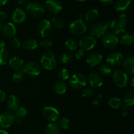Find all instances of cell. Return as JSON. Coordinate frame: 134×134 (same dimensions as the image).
I'll return each instance as SVG.
<instances>
[{
  "mask_svg": "<svg viewBox=\"0 0 134 134\" xmlns=\"http://www.w3.org/2000/svg\"><path fill=\"white\" fill-rule=\"evenodd\" d=\"M6 43H5L4 41L1 40L0 41V49H5V47H6Z\"/></svg>",
  "mask_w": 134,
  "mask_h": 134,
  "instance_id": "816d5d0a",
  "label": "cell"
},
{
  "mask_svg": "<svg viewBox=\"0 0 134 134\" xmlns=\"http://www.w3.org/2000/svg\"><path fill=\"white\" fill-rule=\"evenodd\" d=\"M26 11L30 16L34 17H40L44 13V8L38 3H29L26 7Z\"/></svg>",
  "mask_w": 134,
  "mask_h": 134,
  "instance_id": "52a82bcc",
  "label": "cell"
},
{
  "mask_svg": "<svg viewBox=\"0 0 134 134\" xmlns=\"http://www.w3.org/2000/svg\"><path fill=\"white\" fill-rule=\"evenodd\" d=\"M65 45L69 51H75L78 47L77 42L73 39H68L65 41Z\"/></svg>",
  "mask_w": 134,
  "mask_h": 134,
  "instance_id": "d6a6232c",
  "label": "cell"
},
{
  "mask_svg": "<svg viewBox=\"0 0 134 134\" xmlns=\"http://www.w3.org/2000/svg\"><path fill=\"white\" fill-rule=\"evenodd\" d=\"M15 119V115L12 112H4L0 114V126L3 128H8L14 123Z\"/></svg>",
  "mask_w": 134,
  "mask_h": 134,
  "instance_id": "30bf717a",
  "label": "cell"
},
{
  "mask_svg": "<svg viewBox=\"0 0 134 134\" xmlns=\"http://www.w3.org/2000/svg\"><path fill=\"white\" fill-rule=\"evenodd\" d=\"M43 114L44 118L51 122H55L60 118V112L53 106H45L43 109Z\"/></svg>",
  "mask_w": 134,
  "mask_h": 134,
  "instance_id": "9c48e42d",
  "label": "cell"
},
{
  "mask_svg": "<svg viewBox=\"0 0 134 134\" xmlns=\"http://www.w3.org/2000/svg\"><path fill=\"white\" fill-rule=\"evenodd\" d=\"M93 93H94V91L92 88H85L82 89L81 91V95L83 97H90L92 96Z\"/></svg>",
  "mask_w": 134,
  "mask_h": 134,
  "instance_id": "60d3db41",
  "label": "cell"
},
{
  "mask_svg": "<svg viewBox=\"0 0 134 134\" xmlns=\"http://www.w3.org/2000/svg\"><path fill=\"white\" fill-rule=\"evenodd\" d=\"M84 52H85V51H83L82 50H79V51L76 53L75 55V56L76 59H78V60H80L81 59H82L84 56Z\"/></svg>",
  "mask_w": 134,
  "mask_h": 134,
  "instance_id": "bcb514c9",
  "label": "cell"
},
{
  "mask_svg": "<svg viewBox=\"0 0 134 134\" xmlns=\"http://www.w3.org/2000/svg\"><path fill=\"white\" fill-rule=\"evenodd\" d=\"M3 26H4V23H1V22H0V30H2Z\"/></svg>",
  "mask_w": 134,
  "mask_h": 134,
  "instance_id": "6f0895ef",
  "label": "cell"
},
{
  "mask_svg": "<svg viewBox=\"0 0 134 134\" xmlns=\"http://www.w3.org/2000/svg\"><path fill=\"white\" fill-rule=\"evenodd\" d=\"M102 95H96L94 99H93L92 103V105H94V106H98L100 105L101 102H102Z\"/></svg>",
  "mask_w": 134,
  "mask_h": 134,
  "instance_id": "b9f144b4",
  "label": "cell"
},
{
  "mask_svg": "<svg viewBox=\"0 0 134 134\" xmlns=\"http://www.w3.org/2000/svg\"><path fill=\"white\" fill-rule=\"evenodd\" d=\"M127 23V17L124 14H121L119 16L116 20H115V25L113 28V33L116 35H120L123 34L126 28Z\"/></svg>",
  "mask_w": 134,
  "mask_h": 134,
  "instance_id": "8992f818",
  "label": "cell"
},
{
  "mask_svg": "<svg viewBox=\"0 0 134 134\" xmlns=\"http://www.w3.org/2000/svg\"><path fill=\"white\" fill-rule=\"evenodd\" d=\"M39 45H40L41 47H42L43 49H48L51 48L52 45V43L51 40L49 39H43L41 42L39 43Z\"/></svg>",
  "mask_w": 134,
  "mask_h": 134,
  "instance_id": "ab89813d",
  "label": "cell"
},
{
  "mask_svg": "<svg viewBox=\"0 0 134 134\" xmlns=\"http://www.w3.org/2000/svg\"><path fill=\"white\" fill-rule=\"evenodd\" d=\"M107 31V28H106L104 24L101 23H96L95 24L92 25L90 29V34L93 37H102L104 35Z\"/></svg>",
  "mask_w": 134,
  "mask_h": 134,
  "instance_id": "2e32d148",
  "label": "cell"
},
{
  "mask_svg": "<svg viewBox=\"0 0 134 134\" xmlns=\"http://www.w3.org/2000/svg\"><path fill=\"white\" fill-rule=\"evenodd\" d=\"M122 100L118 97H112L108 101V105L111 108L113 109H117L121 106Z\"/></svg>",
  "mask_w": 134,
  "mask_h": 134,
  "instance_id": "f1b7e54d",
  "label": "cell"
},
{
  "mask_svg": "<svg viewBox=\"0 0 134 134\" xmlns=\"http://www.w3.org/2000/svg\"><path fill=\"white\" fill-rule=\"evenodd\" d=\"M69 30L74 35H81L85 34L87 30L86 24L81 19L73 21L69 25Z\"/></svg>",
  "mask_w": 134,
  "mask_h": 134,
  "instance_id": "5b68a950",
  "label": "cell"
},
{
  "mask_svg": "<svg viewBox=\"0 0 134 134\" xmlns=\"http://www.w3.org/2000/svg\"><path fill=\"white\" fill-rule=\"evenodd\" d=\"M7 106L9 110L15 111L20 107V100L18 97L14 95L9 96L7 99Z\"/></svg>",
  "mask_w": 134,
  "mask_h": 134,
  "instance_id": "d6986e66",
  "label": "cell"
},
{
  "mask_svg": "<svg viewBox=\"0 0 134 134\" xmlns=\"http://www.w3.org/2000/svg\"><path fill=\"white\" fill-rule=\"evenodd\" d=\"M25 74L24 70L22 69L16 70L13 75V80L15 82H20L22 81L25 77Z\"/></svg>",
  "mask_w": 134,
  "mask_h": 134,
  "instance_id": "4dcf8cb0",
  "label": "cell"
},
{
  "mask_svg": "<svg viewBox=\"0 0 134 134\" xmlns=\"http://www.w3.org/2000/svg\"><path fill=\"white\" fill-rule=\"evenodd\" d=\"M30 3V0H18V3L22 6L27 5Z\"/></svg>",
  "mask_w": 134,
  "mask_h": 134,
  "instance_id": "f907efd6",
  "label": "cell"
},
{
  "mask_svg": "<svg viewBox=\"0 0 134 134\" xmlns=\"http://www.w3.org/2000/svg\"><path fill=\"white\" fill-rule=\"evenodd\" d=\"M0 134H9V133L5 130H0Z\"/></svg>",
  "mask_w": 134,
  "mask_h": 134,
  "instance_id": "db71d44e",
  "label": "cell"
},
{
  "mask_svg": "<svg viewBox=\"0 0 134 134\" xmlns=\"http://www.w3.org/2000/svg\"><path fill=\"white\" fill-rule=\"evenodd\" d=\"M98 17H99V12H98V10L95 9L89 10L85 14V20L89 22H95V21L98 20Z\"/></svg>",
  "mask_w": 134,
  "mask_h": 134,
  "instance_id": "484cf974",
  "label": "cell"
},
{
  "mask_svg": "<svg viewBox=\"0 0 134 134\" xmlns=\"http://www.w3.org/2000/svg\"><path fill=\"white\" fill-rule=\"evenodd\" d=\"M124 102L126 105L131 106L134 104V91H130L125 95L124 97Z\"/></svg>",
  "mask_w": 134,
  "mask_h": 134,
  "instance_id": "f546056e",
  "label": "cell"
},
{
  "mask_svg": "<svg viewBox=\"0 0 134 134\" xmlns=\"http://www.w3.org/2000/svg\"><path fill=\"white\" fill-rule=\"evenodd\" d=\"M88 81L92 88H99L103 85V79L102 76L97 72H93L89 75Z\"/></svg>",
  "mask_w": 134,
  "mask_h": 134,
  "instance_id": "9a60e30c",
  "label": "cell"
},
{
  "mask_svg": "<svg viewBox=\"0 0 134 134\" xmlns=\"http://www.w3.org/2000/svg\"><path fill=\"white\" fill-rule=\"evenodd\" d=\"M51 24L53 25L56 28H62L64 26V22L58 17H54L51 20Z\"/></svg>",
  "mask_w": 134,
  "mask_h": 134,
  "instance_id": "f35d334b",
  "label": "cell"
},
{
  "mask_svg": "<svg viewBox=\"0 0 134 134\" xmlns=\"http://www.w3.org/2000/svg\"><path fill=\"white\" fill-rule=\"evenodd\" d=\"M41 64L42 66L47 70H52L54 69L57 65L54 54L51 51L44 52L41 59Z\"/></svg>",
  "mask_w": 134,
  "mask_h": 134,
  "instance_id": "6da1fadb",
  "label": "cell"
},
{
  "mask_svg": "<svg viewBox=\"0 0 134 134\" xmlns=\"http://www.w3.org/2000/svg\"><path fill=\"white\" fill-rule=\"evenodd\" d=\"M52 30V25L48 20L44 19L41 21L37 26V32L42 38L48 36Z\"/></svg>",
  "mask_w": 134,
  "mask_h": 134,
  "instance_id": "7c38bea8",
  "label": "cell"
},
{
  "mask_svg": "<svg viewBox=\"0 0 134 134\" xmlns=\"http://www.w3.org/2000/svg\"><path fill=\"white\" fill-rule=\"evenodd\" d=\"M73 59V54L70 53H63L60 56V61L63 63V64H68Z\"/></svg>",
  "mask_w": 134,
  "mask_h": 134,
  "instance_id": "e575fe53",
  "label": "cell"
},
{
  "mask_svg": "<svg viewBox=\"0 0 134 134\" xmlns=\"http://www.w3.org/2000/svg\"><path fill=\"white\" fill-rule=\"evenodd\" d=\"M6 93L4 91L0 89V103L3 102L6 99Z\"/></svg>",
  "mask_w": 134,
  "mask_h": 134,
  "instance_id": "c3c4849f",
  "label": "cell"
},
{
  "mask_svg": "<svg viewBox=\"0 0 134 134\" xmlns=\"http://www.w3.org/2000/svg\"><path fill=\"white\" fill-rule=\"evenodd\" d=\"M68 87L66 84L62 80L58 81L54 85V90L56 93L58 95H62L66 92Z\"/></svg>",
  "mask_w": 134,
  "mask_h": 134,
  "instance_id": "4316f807",
  "label": "cell"
},
{
  "mask_svg": "<svg viewBox=\"0 0 134 134\" xmlns=\"http://www.w3.org/2000/svg\"><path fill=\"white\" fill-rule=\"evenodd\" d=\"M123 60L122 55L119 52L111 53L106 58V63L111 66H119L122 63Z\"/></svg>",
  "mask_w": 134,
  "mask_h": 134,
  "instance_id": "4fadbf2b",
  "label": "cell"
},
{
  "mask_svg": "<svg viewBox=\"0 0 134 134\" xmlns=\"http://www.w3.org/2000/svg\"><path fill=\"white\" fill-rule=\"evenodd\" d=\"M15 121H16L18 123H20L21 121H22V118H17L16 119H15Z\"/></svg>",
  "mask_w": 134,
  "mask_h": 134,
  "instance_id": "9f6ffc18",
  "label": "cell"
},
{
  "mask_svg": "<svg viewBox=\"0 0 134 134\" xmlns=\"http://www.w3.org/2000/svg\"><path fill=\"white\" fill-rule=\"evenodd\" d=\"M134 58L132 56H127L122 62L123 68L125 72H127L129 74L133 75L134 74Z\"/></svg>",
  "mask_w": 134,
  "mask_h": 134,
  "instance_id": "ffe728a7",
  "label": "cell"
},
{
  "mask_svg": "<svg viewBox=\"0 0 134 134\" xmlns=\"http://www.w3.org/2000/svg\"><path fill=\"white\" fill-rule=\"evenodd\" d=\"M102 60V56L101 54L98 53H93L88 56L86 59V63L90 67H93L99 64Z\"/></svg>",
  "mask_w": 134,
  "mask_h": 134,
  "instance_id": "44dd1931",
  "label": "cell"
},
{
  "mask_svg": "<svg viewBox=\"0 0 134 134\" xmlns=\"http://www.w3.org/2000/svg\"><path fill=\"white\" fill-rule=\"evenodd\" d=\"M99 71H100L101 73L103 75H107L111 74V72H112V68L110 65H109L108 64H103L99 66Z\"/></svg>",
  "mask_w": 134,
  "mask_h": 134,
  "instance_id": "d590c367",
  "label": "cell"
},
{
  "mask_svg": "<svg viewBox=\"0 0 134 134\" xmlns=\"http://www.w3.org/2000/svg\"><path fill=\"white\" fill-rule=\"evenodd\" d=\"M7 19V14L3 11H0V22L4 23Z\"/></svg>",
  "mask_w": 134,
  "mask_h": 134,
  "instance_id": "7dc6e473",
  "label": "cell"
},
{
  "mask_svg": "<svg viewBox=\"0 0 134 134\" xmlns=\"http://www.w3.org/2000/svg\"><path fill=\"white\" fill-rule=\"evenodd\" d=\"M96 44V40L95 38L92 35H85L82 37L79 43L80 48L83 51L92 49L95 47Z\"/></svg>",
  "mask_w": 134,
  "mask_h": 134,
  "instance_id": "ba28073f",
  "label": "cell"
},
{
  "mask_svg": "<svg viewBox=\"0 0 134 134\" xmlns=\"http://www.w3.org/2000/svg\"><path fill=\"white\" fill-rule=\"evenodd\" d=\"M22 47L26 50L32 51L38 47V43L36 39L30 38L24 42V43H22Z\"/></svg>",
  "mask_w": 134,
  "mask_h": 134,
  "instance_id": "d4e9b609",
  "label": "cell"
},
{
  "mask_svg": "<svg viewBox=\"0 0 134 134\" xmlns=\"http://www.w3.org/2000/svg\"><path fill=\"white\" fill-rule=\"evenodd\" d=\"M130 106L125 105L121 110V114L122 116H126L130 112Z\"/></svg>",
  "mask_w": 134,
  "mask_h": 134,
  "instance_id": "f6af8a7d",
  "label": "cell"
},
{
  "mask_svg": "<svg viewBox=\"0 0 134 134\" xmlns=\"http://www.w3.org/2000/svg\"><path fill=\"white\" fill-rule=\"evenodd\" d=\"M60 127L58 123L56 122H51L45 127V134H60Z\"/></svg>",
  "mask_w": 134,
  "mask_h": 134,
  "instance_id": "cb8c5ba5",
  "label": "cell"
},
{
  "mask_svg": "<svg viewBox=\"0 0 134 134\" xmlns=\"http://www.w3.org/2000/svg\"><path fill=\"white\" fill-rule=\"evenodd\" d=\"M131 0H116L115 2V9L116 11L122 12L126 10L130 7Z\"/></svg>",
  "mask_w": 134,
  "mask_h": 134,
  "instance_id": "603a6c76",
  "label": "cell"
},
{
  "mask_svg": "<svg viewBox=\"0 0 134 134\" xmlns=\"http://www.w3.org/2000/svg\"><path fill=\"white\" fill-rule=\"evenodd\" d=\"M9 66L11 68L15 70L22 69L24 66V61L22 59L18 56H14L11 58L9 61Z\"/></svg>",
  "mask_w": 134,
  "mask_h": 134,
  "instance_id": "7402d4cb",
  "label": "cell"
},
{
  "mask_svg": "<svg viewBox=\"0 0 134 134\" xmlns=\"http://www.w3.org/2000/svg\"><path fill=\"white\" fill-rule=\"evenodd\" d=\"M26 13L22 8H16L13 14L12 20L16 24H21L26 20Z\"/></svg>",
  "mask_w": 134,
  "mask_h": 134,
  "instance_id": "e0dca14e",
  "label": "cell"
},
{
  "mask_svg": "<svg viewBox=\"0 0 134 134\" xmlns=\"http://www.w3.org/2000/svg\"><path fill=\"white\" fill-rule=\"evenodd\" d=\"M27 114H28V110L25 106H20L15 110V116L17 118H24L27 115Z\"/></svg>",
  "mask_w": 134,
  "mask_h": 134,
  "instance_id": "1f68e13d",
  "label": "cell"
},
{
  "mask_svg": "<svg viewBox=\"0 0 134 134\" xmlns=\"http://www.w3.org/2000/svg\"><path fill=\"white\" fill-rule=\"evenodd\" d=\"M8 1H9V0H0V6L5 5Z\"/></svg>",
  "mask_w": 134,
  "mask_h": 134,
  "instance_id": "f5cc1de1",
  "label": "cell"
},
{
  "mask_svg": "<svg viewBox=\"0 0 134 134\" xmlns=\"http://www.w3.org/2000/svg\"><path fill=\"white\" fill-rule=\"evenodd\" d=\"M59 126H60V129L62 130H68L70 126V122H69V119L65 117H62L60 119V122H59Z\"/></svg>",
  "mask_w": 134,
  "mask_h": 134,
  "instance_id": "8d00e7d4",
  "label": "cell"
},
{
  "mask_svg": "<svg viewBox=\"0 0 134 134\" xmlns=\"http://www.w3.org/2000/svg\"><path fill=\"white\" fill-rule=\"evenodd\" d=\"M102 43L105 48L107 49H113L119 43L117 35L113 32H106L102 38Z\"/></svg>",
  "mask_w": 134,
  "mask_h": 134,
  "instance_id": "3957f363",
  "label": "cell"
},
{
  "mask_svg": "<svg viewBox=\"0 0 134 134\" xmlns=\"http://www.w3.org/2000/svg\"><path fill=\"white\" fill-rule=\"evenodd\" d=\"M10 44H11V45L13 46L14 48L18 49L20 47L21 43L20 42V41L18 40L17 38H13L11 40H10Z\"/></svg>",
  "mask_w": 134,
  "mask_h": 134,
  "instance_id": "7bdbcfd3",
  "label": "cell"
},
{
  "mask_svg": "<svg viewBox=\"0 0 134 134\" xmlns=\"http://www.w3.org/2000/svg\"><path fill=\"white\" fill-rule=\"evenodd\" d=\"M9 60V53L5 49H0V66L5 65Z\"/></svg>",
  "mask_w": 134,
  "mask_h": 134,
  "instance_id": "836d02e7",
  "label": "cell"
},
{
  "mask_svg": "<svg viewBox=\"0 0 134 134\" xmlns=\"http://www.w3.org/2000/svg\"><path fill=\"white\" fill-rule=\"evenodd\" d=\"M130 85H131V86L132 87H133L134 86V78H133L132 79V80H131Z\"/></svg>",
  "mask_w": 134,
  "mask_h": 134,
  "instance_id": "11a10c76",
  "label": "cell"
},
{
  "mask_svg": "<svg viewBox=\"0 0 134 134\" xmlns=\"http://www.w3.org/2000/svg\"><path fill=\"white\" fill-rule=\"evenodd\" d=\"M77 1H81V2H83V1H88V0H77Z\"/></svg>",
  "mask_w": 134,
  "mask_h": 134,
  "instance_id": "680465c9",
  "label": "cell"
},
{
  "mask_svg": "<svg viewBox=\"0 0 134 134\" xmlns=\"http://www.w3.org/2000/svg\"><path fill=\"white\" fill-rule=\"evenodd\" d=\"M44 5L48 11L54 14L59 13L62 9V5L58 0H47Z\"/></svg>",
  "mask_w": 134,
  "mask_h": 134,
  "instance_id": "5bb4252c",
  "label": "cell"
},
{
  "mask_svg": "<svg viewBox=\"0 0 134 134\" xmlns=\"http://www.w3.org/2000/svg\"><path fill=\"white\" fill-rule=\"evenodd\" d=\"M22 70L26 74L30 76H36L40 74L41 68L39 64L34 61H30L26 63L23 66Z\"/></svg>",
  "mask_w": 134,
  "mask_h": 134,
  "instance_id": "8fae6325",
  "label": "cell"
},
{
  "mask_svg": "<svg viewBox=\"0 0 134 134\" xmlns=\"http://www.w3.org/2000/svg\"><path fill=\"white\" fill-rule=\"evenodd\" d=\"M115 20H108L105 21V22H103L104 25L105 26L106 28L107 29H113L114 27V25H115Z\"/></svg>",
  "mask_w": 134,
  "mask_h": 134,
  "instance_id": "ee69618b",
  "label": "cell"
},
{
  "mask_svg": "<svg viewBox=\"0 0 134 134\" xmlns=\"http://www.w3.org/2000/svg\"><path fill=\"white\" fill-rule=\"evenodd\" d=\"M98 1H99V2L100 3L105 5H110V4L112 3L113 2V0H98Z\"/></svg>",
  "mask_w": 134,
  "mask_h": 134,
  "instance_id": "681fc988",
  "label": "cell"
},
{
  "mask_svg": "<svg viewBox=\"0 0 134 134\" xmlns=\"http://www.w3.org/2000/svg\"><path fill=\"white\" fill-rule=\"evenodd\" d=\"M87 83L86 76L82 73H76L69 77V84L74 89H82Z\"/></svg>",
  "mask_w": 134,
  "mask_h": 134,
  "instance_id": "7a4b0ae2",
  "label": "cell"
},
{
  "mask_svg": "<svg viewBox=\"0 0 134 134\" xmlns=\"http://www.w3.org/2000/svg\"><path fill=\"white\" fill-rule=\"evenodd\" d=\"M114 84L120 88H123L128 85V76L126 72L122 70H116L113 75Z\"/></svg>",
  "mask_w": 134,
  "mask_h": 134,
  "instance_id": "277c9868",
  "label": "cell"
},
{
  "mask_svg": "<svg viewBox=\"0 0 134 134\" xmlns=\"http://www.w3.org/2000/svg\"><path fill=\"white\" fill-rule=\"evenodd\" d=\"M121 44L124 45H132L134 42V35L131 32H127L123 34L120 39Z\"/></svg>",
  "mask_w": 134,
  "mask_h": 134,
  "instance_id": "83f0119b",
  "label": "cell"
},
{
  "mask_svg": "<svg viewBox=\"0 0 134 134\" xmlns=\"http://www.w3.org/2000/svg\"><path fill=\"white\" fill-rule=\"evenodd\" d=\"M58 77L62 81L68 80L70 77V74H69V70L66 68H62V69L60 70L58 72Z\"/></svg>",
  "mask_w": 134,
  "mask_h": 134,
  "instance_id": "74e56055",
  "label": "cell"
},
{
  "mask_svg": "<svg viewBox=\"0 0 134 134\" xmlns=\"http://www.w3.org/2000/svg\"><path fill=\"white\" fill-rule=\"evenodd\" d=\"M3 34L9 38H14L16 33V28L14 24L12 22H7V23L5 24L3 27Z\"/></svg>",
  "mask_w": 134,
  "mask_h": 134,
  "instance_id": "ac0fdd59",
  "label": "cell"
}]
</instances>
